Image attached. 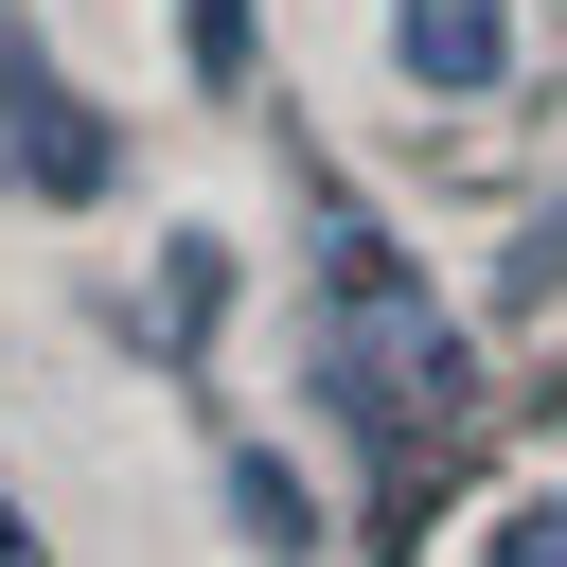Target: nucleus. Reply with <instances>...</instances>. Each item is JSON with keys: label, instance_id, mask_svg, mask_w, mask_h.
<instances>
[{"label": "nucleus", "instance_id": "1", "mask_svg": "<svg viewBox=\"0 0 567 567\" xmlns=\"http://www.w3.org/2000/svg\"><path fill=\"white\" fill-rule=\"evenodd\" d=\"M390 53H408V89H496L514 71V18L496 0H390Z\"/></svg>", "mask_w": 567, "mask_h": 567}, {"label": "nucleus", "instance_id": "2", "mask_svg": "<svg viewBox=\"0 0 567 567\" xmlns=\"http://www.w3.org/2000/svg\"><path fill=\"white\" fill-rule=\"evenodd\" d=\"M18 106H35V124H18V177H35V195H106V124H89L71 89H18Z\"/></svg>", "mask_w": 567, "mask_h": 567}, {"label": "nucleus", "instance_id": "3", "mask_svg": "<svg viewBox=\"0 0 567 567\" xmlns=\"http://www.w3.org/2000/svg\"><path fill=\"white\" fill-rule=\"evenodd\" d=\"M230 514H248V549H319V496L284 461H230Z\"/></svg>", "mask_w": 567, "mask_h": 567}, {"label": "nucleus", "instance_id": "4", "mask_svg": "<svg viewBox=\"0 0 567 567\" xmlns=\"http://www.w3.org/2000/svg\"><path fill=\"white\" fill-rule=\"evenodd\" d=\"M213 301H230V248H213V230H177V266H159V319H177V337H195V319H213Z\"/></svg>", "mask_w": 567, "mask_h": 567}, {"label": "nucleus", "instance_id": "5", "mask_svg": "<svg viewBox=\"0 0 567 567\" xmlns=\"http://www.w3.org/2000/svg\"><path fill=\"white\" fill-rule=\"evenodd\" d=\"M177 53H195V71L230 89V71H248V0H177Z\"/></svg>", "mask_w": 567, "mask_h": 567}, {"label": "nucleus", "instance_id": "6", "mask_svg": "<svg viewBox=\"0 0 567 567\" xmlns=\"http://www.w3.org/2000/svg\"><path fill=\"white\" fill-rule=\"evenodd\" d=\"M496 549H514V567H567V496H514V514H496Z\"/></svg>", "mask_w": 567, "mask_h": 567}]
</instances>
